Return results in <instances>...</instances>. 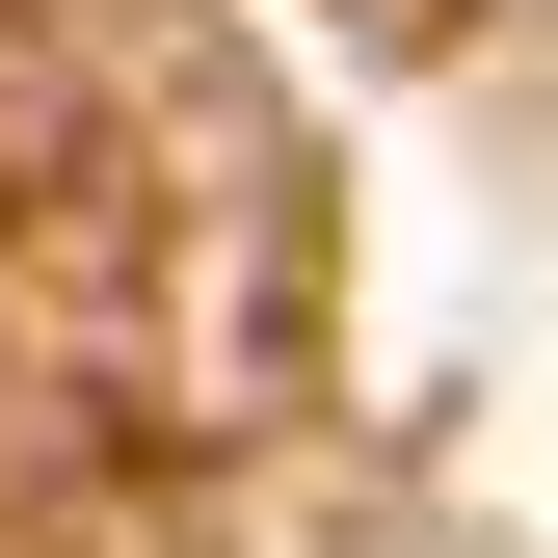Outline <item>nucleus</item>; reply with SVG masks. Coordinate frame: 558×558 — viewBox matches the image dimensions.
<instances>
[]
</instances>
